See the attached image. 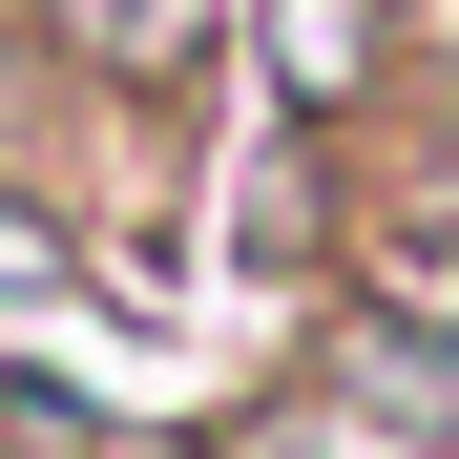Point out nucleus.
Here are the masks:
<instances>
[{
  "instance_id": "nucleus-1",
  "label": "nucleus",
  "mask_w": 459,
  "mask_h": 459,
  "mask_svg": "<svg viewBox=\"0 0 459 459\" xmlns=\"http://www.w3.org/2000/svg\"><path fill=\"white\" fill-rule=\"evenodd\" d=\"M22 272H42V230H22V209H0V292H22Z\"/></svg>"
}]
</instances>
